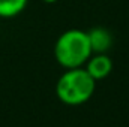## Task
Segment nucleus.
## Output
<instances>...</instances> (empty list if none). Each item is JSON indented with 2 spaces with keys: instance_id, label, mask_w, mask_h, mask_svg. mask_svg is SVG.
<instances>
[{
  "instance_id": "nucleus-1",
  "label": "nucleus",
  "mask_w": 129,
  "mask_h": 127,
  "mask_svg": "<svg viewBox=\"0 0 129 127\" xmlns=\"http://www.w3.org/2000/svg\"><path fill=\"white\" fill-rule=\"evenodd\" d=\"M93 54L87 32L71 29L59 36L54 45V57L64 69L83 67Z\"/></svg>"
},
{
  "instance_id": "nucleus-5",
  "label": "nucleus",
  "mask_w": 129,
  "mask_h": 127,
  "mask_svg": "<svg viewBox=\"0 0 129 127\" xmlns=\"http://www.w3.org/2000/svg\"><path fill=\"white\" fill-rule=\"evenodd\" d=\"M29 0H0V18H14L20 15Z\"/></svg>"
},
{
  "instance_id": "nucleus-6",
  "label": "nucleus",
  "mask_w": 129,
  "mask_h": 127,
  "mask_svg": "<svg viewBox=\"0 0 129 127\" xmlns=\"http://www.w3.org/2000/svg\"><path fill=\"white\" fill-rule=\"evenodd\" d=\"M42 2H45V3H56L57 0H42Z\"/></svg>"
},
{
  "instance_id": "nucleus-2",
  "label": "nucleus",
  "mask_w": 129,
  "mask_h": 127,
  "mask_svg": "<svg viewBox=\"0 0 129 127\" xmlns=\"http://www.w3.org/2000/svg\"><path fill=\"white\" fill-rule=\"evenodd\" d=\"M96 90V81L84 67L66 69L56 84V94L64 105L77 106L86 103Z\"/></svg>"
},
{
  "instance_id": "nucleus-3",
  "label": "nucleus",
  "mask_w": 129,
  "mask_h": 127,
  "mask_svg": "<svg viewBox=\"0 0 129 127\" xmlns=\"http://www.w3.org/2000/svg\"><path fill=\"white\" fill-rule=\"evenodd\" d=\"M84 66V69L95 81L105 79L113 70V61L107 54H92Z\"/></svg>"
},
{
  "instance_id": "nucleus-4",
  "label": "nucleus",
  "mask_w": 129,
  "mask_h": 127,
  "mask_svg": "<svg viewBox=\"0 0 129 127\" xmlns=\"http://www.w3.org/2000/svg\"><path fill=\"white\" fill-rule=\"evenodd\" d=\"M87 34L93 54H105L113 45L111 33L104 27H93L90 32H87Z\"/></svg>"
}]
</instances>
